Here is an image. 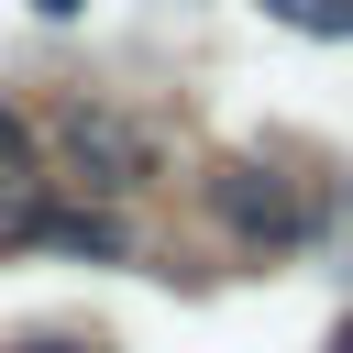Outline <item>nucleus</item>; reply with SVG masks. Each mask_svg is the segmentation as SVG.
I'll list each match as a JSON object with an SVG mask.
<instances>
[{"label": "nucleus", "instance_id": "obj_1", "mask_svg": "<svg viewBox=\"0 0 353 353\" xmlns=\"http://www.w3.org/2000/svg\"><path fill=\"white\" fill-rule=\"evenodd\" d=\"M33 143L55 154V188H66V199H88V210H110V199L154 188V132H143L132 110H110V99H66Z\"/></svg>", "mask_w": 353, "mask_h": 353}, {"label": "nucleus", "instance_id": "obj_2", "mask_svg": "<svg viewBox=\"0 0 353 353\" xmlns=\"http://www.w3.org/2000/svg\"><path fill=\"white\" fill-rule=\"evenodd\" d=\"M210 221H221L254 265H276V254H309V243H320V199H309L287 165H265V154L210 165Z\"/></svg>", "mask_w": 353, "mask_h": 353}, {"label": "nucleus", "instance_id": "obj_3", "mask_svg": "<svg viewBox=\"0 0 353 353\" xmlns=\"http://www.w3.org/2000/svg\"><path fill=\"white\" fill-rule=\"evenodd\" d=\"M265 22H287V33H309V44H342L353 33V0H254Z\"/></svg>", "mask_w": 353, "mask_h": 353}, {"label": "nucleus", "instance_id": "obj_4", "mask_svg": "<svg viewBox=\"0 0 353 353\" xmlns=\"http://www.w3.org/2000/svg\"><path fill=\"white\" fill-rule=\"evenodd\" d=\"M0 165H33V121H22L11 99H0Z\"/></svg>", "mask_w": 353, "mask_h": 353}, {"label": "nucleus", "instance_id": "obj_5", "mask_svg": "<svg viewBox=\"0 0 353 353\" xmlns=\"http://www.w3.org/2000/svg\"><path fill=\"white\" fill-rule=\"evenodd\" d=\"M11 353H110V342H88V331H22Z\"/></svg>", "mask_w": 353, "mask_h": 353}, {"label": "nucleus", "instance_id": "obj_6", "mask_svg": "<svg viewBox=\"0 0 353 353\" xmlns=\"http://www.w3.org/2000/svg\"><path fill=\"white\" fill-rule=\"evenodd\" d=\"M33 11H44V22H77V11H88V0H33Z\"/></svg>", "mask_w": 353, "mask_h": 353}, {"label": "nucleus", "instance_id": "obj_7", "mask_svg": "<svg viewBox=\"0 0 353 353\" xmlns=\"http://www.w3.org/2000/svg\"><path fill=\"white\" fill-rule=\"evenodd\" d=\"M331 353H353V320H342V331H331Z\"/></svg>", "mask_w": 353, "mask_h": 353}]
</instances>
